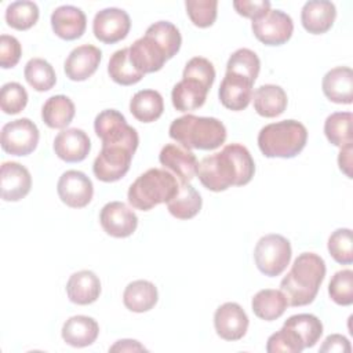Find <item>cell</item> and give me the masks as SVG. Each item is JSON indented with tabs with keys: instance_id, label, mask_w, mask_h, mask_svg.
<instances>
[{
	"instance_id": "obj_1",
	"label": "cell",
	"mask_w": 353,
	"mask_h": 353,
	"mask_svg": "<svg viewBox=\"0 0 353 353\" xmlns=\"http://www.w3.org/2000/svg\"><path fill=\"white\" fill-rule=\"evenodd\" d=\"M255 174V163L250 150L241 143L223 146L218 153L204 157L197 165L201 185L212 192H223L230 186L247 185Z\"/></svg>"
},
{
	"instance_id": "obj_2",
	"label": "cell",
	"mask_w": 353,
	"mask_h": 353,
	"mask_svg": "<svg viewBox=\"0 0 353 353\" xmlns=\"http://www.w3.org/2000/svg\"><path fill=\"white\" fill-rule=\"evenodd\" d=\"M325 262L314 252L299 254L287 276L280 283V291L290 306H305L314 301L325 277Z\"/></svg>"
},
{
	"instance_id": "obj_3",
	"label": "cell",
	"mask_w": 353,
	"mask_h": 353,
	"mask_svg": "<svg viewBox=\"0 0 353 353\" xmlns=\"http://www.w3.org/2000/svg\"><path fill=\"white\" fill-rule=\"evenodd\" d=\"M170 138L188 149L214 150L226 141V127L215 117L185 114L170 125Z\"/></svg>"
},
{
	"instance_id": "obj_4",
	"label": "cell",
	"mask_w": 353,
	"mask_h": 353,
	"mask_svg": "<svg viewBox=\"0 0 353 353\" xmlns=\"http://www.w3.org/2000/svg\"><path fill=\"white\" fill-rule=\"evenodd\" d=\"M179 190V181L165 168H150L141 174L130 186L128 203L141 211L168 203Z\"/></svg>"
},
{
	"instance_id": "obj_5",
	"label": "cell",
	"mask_w": 353,
	"mask_h": 353,
	"mask_svg": "<svg viewBox=\"0 0 353 353\" xmlns=\"http://www.w3.org/2000/svg\"><path fill=\"white\" fill-rule=\"evenodd\" d=\"M306 141L307 130L296 120L270 123L258 134V146L265 157L292 159L303 150Z\"/></svg>"
},
{
	"instance_id": "obj_6",
	"label": "cell",
	"mask_w": 353,
	"mask_h": 353,
	"mask_svg": "<svg viewBox=\"0 0 353 353\" xmlns=\"http://www.w3.org/2000/svg\"><path fill=\"white\" fill-rule=\"evenodd\" d=\"M292 250L290 241L277 233L261 237L254 250V259L258 270L269 277L281 274L291 261Z\"/></svg>"
},
{
	"instance_id": "obj_7",
	"label": "cell",
	"mask_w": 353,
	"mask_h": 353,
	"mask_svg": "<svg viewBox=\"0 0 353 353\" xmlns=\"http://www.w3.org/2000/svg\"><path fill=\"white\" fill-rule=\"evenodd\" d=\"M94 130L102 145H125L137 150L139 143L138 132L127 124L125 117L114 109H105L97 114Z\"/></svg>"
},
{
	"instance_id": "obj_8",
	"label": "cell",
	"mask_w": 353,
	"mask_h": 353,
	"mask_svg": "<svg viewBox=\"0 0 353 353\" xmlns=\"http://www.w3.org/2000/svg\"><path fill=\"white\" fill-rule=\"evenodd\" d=\"M135 149L125 145H102L95 157L92 171L97 179L102 182H116L130 170Z\"/></svg>"
},
{
	"instance_id": "obj_9",
	"label": "cell",
	"mask_w": 353,
	"mask_h": 353,
	"mask_svg": "<svg viewBox=\"0 0 353 353\" xmlns=\"http://www.w3.org/2000/svg\"><path fill=\"white\" fill-rule=\"evenodd\" d=\"M39 128L28 117L12 120L1 128V148L12 156H28L39 143Z\"/></svg>"
},
{
	"instance_id": "obj_10",
	"label": "cell",
	"mask_w": 353,
	"mask_h": 353,
	"mask_svg": "<svg viewBox=\"0 0 353 353\" xmlns=\"http://www.w3.org/2000/svg\"><path fill=\"white\" fill-rule=\"evenodd\" d=\"M254 36L266 46H281L287 43L294 32V22L281 10H269L261 18L252 21Z\"/></svg>"
},
{
	"instance_id": "obj_11",
	"label": "cell",
	"mask_w": 353,
	"mask_h": 353,
	"mask_svg": "<svg viewBox=\"0 0 353 353\" xmlns=\"http://www.w3.org/2000/svg\"><path fill=\"white\" fill-rule=\"evenodd\" d=\"M130 29V15L124 10L116 7H109L98 11L92 21L94 36L105 44H114L125 39Z\"/></svg>"
},
{
	"instance_id": "obj_12",
	"label": "cell",
	"mask_w": 353,
	"mask_h": 353,
	"mask_svg": "<svg viewBox=\"0 0 353 353\" xmlns=\"http://www.w3.org/2000/svg\"><path fill=\"white\" fill-rule=\"evenodd\" d=\"M128 51L132 65L143 74L160 70L164 63L171 59L168 51L148 33L135 40L131 47H128Z\"/></svg>"
},
{
	"instance_id": "obj_13",
	"label": "cell",
	"mask_w": 353,
	"mask_h": 353,
	"mask_svg": "<svg viewBox=\"0 0 353 353\" xmlns=\"http://www.w3.org/2000/svg\"><path fill=\"white\" fill-rule=\"evenodd\" d=\"M57 192L62 203L70 208L85 207L94 194V186L91 179L81 171L68 170L65 171L57 185Z\"/></svg>"
},
{
	"instance_id": "obj_14",
	"label": "cell",
	"mask_w": 353,
	"mask_h": 353,
	"mask_svg": "<svg viewBox=\"0 0 353 353\" xmlns=\"http://www.w3.org/2000/svg\"><path fill=\"white\" fill-rule=\"evenodd\" d=\"M99 222L109 236L124 239L137 230L138 216L123 201H110L102 207Z\"/></svg>"
},
{
	"instance_id": "obj_15",
	"label": "cell",
	"mask_w": 353,
	"mask_h": 353,
	"mask_svg": "<svg viewBox=\"0 0 353 353\" xmlns=\"http://www.w3.org/2000/svg\"><path fill=\"white\" fill-rule=\"evenodd\" d=\"M159 161L165 170L171 171L181 183H189L197 174L199 161L196 154L179 143H167L163 146Z\"/></svg>"
},
{
	"instance_id": "obj_16",
	"label": "cell",
	"mask_w": 353,
	"mask_h": 353,
	"mask_svg": "<svg viewBox=\"0 0 353 353\" xmlns=\"http://www.w3.org/2000/svg\"><path fill=\"white\" fill-rule=\"evenodd\" d=\"M214 327L225 341H239L248 330V316L236 302L221 305L214 313Z\"/></svg>"
},
{
	"instance_id": "obj_17",
	"label": "cell",
	"mask_w": 353,
	"mask_h": 353,
	"mask_svg": "<svg viewBox=\"0 0 353 353\" xmlns=\"http://www.w3.org/2000/svg\"><path fill=\"white\" fill-rule=\"evenodd\" d=\"M254 81L245 76L226 72L219 85V101L230 110H244L252 99Z\"/></svg>"
},
{
	"instance_id": "obj_18",
	"label": "cell",
	"mask_w": 353,
	"mask_h": 353,
	"mask_svg": "<svg viewBox=\"0 0 353 353\" xmlns=\"http://www.w3.org/2000/svg\"><path fill=\"white\" fill-rule=\"evenodd\" d=\"M101 59L102 52L95 46L83 44L73 48L63 65L66 77H69L72 81L87 80L97 72Z\"/></svg>"
},
{
	"instance_id": "obj_19",
	"label": "cell",
	"mask_w": 353,
	"mask_h": 353,
	"mask_svg": "<svg viewBox=\"0 0 353 353\" xmlns=\"http://www.w3.org/2000/svg\"><path fill=\"white\" fill-rule=\"evenodd\" d=\"M91 150V141L80 128H66L58 132L54 139L55 154L66 163L83 161Z\"/></svg>"
},
{
	"instance_id": "obj_20",
	"label": "cell",
	"mask_w": 353,
	"mask_h": 353,
	"mask_svg": "<svg viewBox=\"0 0 353 353\" xmlns=\"http://www.w3.org/2000/svg\"><path fill=\"white\" fill-rule=\"evenodd\" d=\"M32 188L29 170L15 161L1 164V199L4 201H19Z\"/></svg>"
},
{
	"instance_id": "obj_21",
	"label": "cell",
	"mask_w": 353,
	"mask_h": 353,
	"mask_svg": "<svg viewBox=\"0 0 353 353\" xmlns=\"http://www.w3.org/2000/svg\"><path fill=\"white\" fill-rule=\"evenodd\" d=\"M210 87L192 76H182L171 91L172 106L179 112H189L204 105Z\"/></svg>"
},
{
	"instance_id": "obj_22",
	"label": "cell",
	"mask_w": 353,
	"mask_h": 353,
	"mask_svg": "<svg viewBox=\"0 0 353 353\" xmlns=\"http://www.w3.org/2000/svg\"><path fill=\"white\" fill-rule=\"evenodd\" d=\"M336 18L334 3L327 0L306 1L301 11V22L306 32L312 34H323L331 29Z\"/></svg>"
},
{
	"instance_id": "obj_23",
	"label": "cell",
	"mask_w": 353,
	"mask_h": 353,
	"mask_svg": "<svg viewBox=\"0 0 353 353\" xmlns=\"http://www.w3.org/2000/svg\"><path fill=\"white\" fill-rule=\"evenodd\" d=\"M51 28L63 40H76L87 28L85 14L74 6H61L51 14Z\"/></svg>"
},
{
	"instance_id": "obj_24",
	"label": "cell",
	"mask_w": 353,
	"mask_h": 353,
	"mask_svg": "<svg viewBox=\"0 0 353 353\" xmlns=\"http://www.w3.org/2000/svg\"><path fill=\"white\" fill-rule=\"evenodd\" d=\"M323 92L334 103L349 105L353 101V70L347 66H336L323 77Z\"/></svg>"
},
{
	"instance_id": "obj_25",
	"label": "cell",
	"mask_w": 353,
	"mask_h": 353,
	"mask_svg": "<svg viewBox=\"0 0 353 353\" xmlns=\"http://www.w3.org/2000/svg\"><path fill=\"white\" fill-rule=\"evenodd\" d=\"M61 335L68 345L73 347H85L97 341L99 325L92 317L77 314L63 323Z\"/></svg>"
},
{
	"instance_id": "obj_26",
	"label": "cell",
	"mask_w": 353,
	"mask_h": 353,
	"mask_svg": "<svg viewBox=\"0 0 353 353\" xmlns=\"http://www.w3.org/2000/svg\"><path fill=\"white\" fill-rule=\"evenodd\" d=\"M66 294L69 301L76 305L94 303L101 295L99 277L91 270L76 272L68 280Z\"/></svg>"
},
{
	"instance_id": "obj_27",
	"label": "cell",
	"mask_w": 353,
	"mask_h": 353,
	"mask_svg": "<svg viewBox=\"0 0 353 353\" xmlns=\"http://www.w3.org/2000/svg\"><path fill=\"white\" fill-rule=\"evenodd\" d=\"M254 109L262 117H277L287 109V94L276 84H263L252 94Z\"/></svg>"
},
{
	"instance_id": "obj_28",
	"label": "cell",
	"mask_w": 353,
	"mask_h": 353,
	"mask_svg": "<svg viewBox=\"0 0 353 353\" xmlns=\"http://www.w3.org/2000/svg\"><path fill=\"white\" fill-rule=\"evenodd\" d=\"M159 299L156 285L148 280H135L130 283L123 292L124 306L135 313H143L154 307Z\"/></svg>"
},
{
	"instance_id": "obj_29",
	"label": "cell",
	"mask_w": 353,
	"mask_h": 353,
	"mask_svg": "<svg viewBox=\"0 0 353 353\" xmlns=\"http://www.w3.org/2000/svg\"><path fill=\"white\" fill-rule=\"evenodd\" d=\"M164 110V101L156 90H141L130 101L131 114L141 123L156 121Z\"/></svg>"
},
{
	"instance_id": "obj_30",
	"label": "cell",
	"mask_w": 353,
	"mask_h": 353,
	"mask_svg": "<svg viewBox=\"0 0 353 353\" xmlns=\"http://www.w3.org/2000/svg\"><path fill=\"white\" fill-rule=\"evenodd\" d=\"M288 306L285 295L279 290L265 288L258 291L251 302L252 312L265 321H273L281 317Z\"/></svg>"
},
{
	"instance_id": "obj_31",
	"label": "cell",
	"mask_w": 353,
	"mask_h": 353,
	"mask_svg": "<svg viewBox=\"0 0 353 353\" xmlns=\"http://www.w3.org/2000/svg\"><path fill=\"white\" fill-rule=\"evenodd\" d=\"M74 113V103L66 95L50 97L41 108V119L50 128L62 130L68 127L72 123Z\"/></svg>"
},
{
	"instance_id": "obj_32",
	"label": "cell",
	"mask_w": 353,
	"mask_h": 353,
	"mask_svg": "<svg viewBox=\"0 0 353 353\" xmlns=\"http://www.w3.org/2000/svg\"><path fill=\"white\" fill-rule=\"evenodd\" d=\"M203 205L200 193L190 183H181L178 193L167 203V208L176 219H190L196 216Z\"/></svg>"
},
{
	"instance_id": "obj_33",
	"label": "cell",
	"mask_w": 353,
	"mask_h": 353,
	"mask_svg": "<svg viewBox=\"0 0 353 353\" xmlns=\"http://www.w3.org/2000/svg\"><path fill=\"white\" fill-rule=\"evenodd\" d=\"M108 73L110 79L120 85L137 84L145 76L132 65L128 48H121L113 52V55L109 59Z\"/></svg>"
},
{
	"instance_id": "obj_34",
	"label": "cell",
	"mask_w": 353,
	"mask_h": 353,
	"mask_svg": "<svg viewBox=\"0 0 353 353\" xmlns=\"http://www.w3.org/2000/svg\"><path fill=\"white\" fill-rule=\"evenodd\" d=\"M352 120L350 112L331 113L324 123V134L330 143L338 148L352 145Z\"/></svg>"
},
{
	"instance_id": "obj_35",
	"label": "cell",
	"mask_w": 353,
	"mask_h": 353,
	"mask_svg": "<svg viewBox=\"0 0 353 353\" xmlns=\"http://www.w3.org/2000/svg\"><path fill=\"white\" fill-rule=\"evenodd\" d=\"M283 325L292 328L302 339L305 347H313L323 335V323L310 313H301L288 317Z\"/></svg>"
},
{
	"instance_id": "obj_36",
	"label": "cell",
	"mask_w": 353,
	"mask_h": 353,
	"mask_svg": "<svg viewBox=\"0 0 353 353\" xmlns=\"http://www.w3.org/2000/svg\"><path fill=\"white\" fill-rule=\"evenodd\" d=\"M28 84L36 91H48L57 83L55 70L50 62L43 58H32L25 65L23 70Z\"/></svg>"
},
{
	"instance_id": "obj_37",
	"label": "cell",
	"mask_w": 353,
	"mask_h": 353,
	"mask_svg": "<svg viewBox=\"0 0 353 353\" xmlns=\"http://www.w3.org/2000/svg\"><path fill=\"white\" fill-rule=\"evenodd\" d=\"M39 7L34 1L19 0L6 8V22L17 30H28L39 21Z\"/></svg>"
},
{
	"instance_id": "obj_38",
	"label": "cell",
	"mask_w": 353,
	"mask_h": 353,
	"mask_svg": "<svg viewBox=\"0 0 353 353\" xmlns=\"http://www.w3.org/2000/svg\"><path fill=\"white\" fill-rule=\"evenodd\" d=\"M261 69V61L258 55L250 48L236 50L226 63V72L241 74L255 83Z\"/></svg>"
},
{
	"instance_id": "obj_39",
	"label": "cell",
	"mask_w": 353,
	"mask_h": 353,
	"mask_svg": "<svg viewBox=\"0 0 353 353\" xmlns=\"http://www.w3.org/2000/svg\"><path fill=\"white\" fill-rule=\"evenodd\" d=\"M328 252L335 262L341 265H350L353 262V239L352 230L339 228L328 237Z\"/></svg>"
},
{
	"instance_id": "obj_40",
	"label": "cell",
	"mask_w": 353,
	"mask_h": 353,
	"mask_svg": "<svg viewBox=\"0 0 353 353\" xmlns=\"http://www.w3.org/2000/svg\"><path fill=\"white\" fill-rule=\"evenodd\" d=\"M305 349L301 336L290 327L283 325L277 332L268 338V353H301Z\"/></svg>"
},
{
	"instance_id": "obj_41",
	"label": "cell",
	"mask_w": 353,
	"mask_h": 353,
	"mask_svg": "<svg viewBox=\"0 0 353 353\" xmlns=\"http://www.w3.org/2000/svg\"><path fill=\"white\" fill-rule=\"evenodd\" d=\"M330 298L341 306L353 303V272L343 269L336 272L328 284Z\"/></svg>"
},
{
	"instance_id": "obj_42",
	"label": "cell",
	"mask_w": 353,
	"mask_h": 353,
	"mask_svg": "<svg viewBox=\"0 0 353 353\" xmlns=\"http://www.w3.org/2000/svg\"><path fill=\"white\" fill-rule=\"evenodd\" d=\"M146 33L153 36L170 54L172 58L181 48L182 44V37L178 30V28L168 22V21H159L152 23L148 29Z\"/></svg>"
},
{
	"instance_id": "obj_43",
	"label": "cell",
	"mask_w": 353,
	"mask_h": 353,
	"mask_svg": "<svg viewBox=\"0 0 353 353\" xmlns=\"http://www.w3.org/2000/svg\"><path fill=\"white\" fill-rule=\"evenodd\" d=\"M186 14L192 23L197 28H208L216 19V0H186Z\"/></svg>"
},
{
	"instance_id": "obj_44",
	"label": "cell",
	"mask_w": 353,
	"mask_h": 353,
	"mask_svg": "<svg viewBox=\"0 0 353 353\" xmlns=\"http://www.w3.org/2000/svg\"><path fill=\"white\" fill-rule=\"evenodd\" d=\"M28 103L26 90L17 81L6 83L0 91V106L6 114H17Z\"/></svg>"
},
{
	"instance_id": "obj_45",
	"label": "cell",
	"mask_w": 353,
	"mask_h": 353,
	"mask_svg": "<svg viewBox=\"0 0 353 353\" xmlns=\"http://www.w3.org/2000/svg\"><path fill=\"white\" fill-rule=\"evenodd\" d=\"M182 76L196 77L211 88L215 80V69L214 65L207 58L194 57L185 65Z\"/></svg>"
},
{
	"instance_id": "obj_46",
	"label": "cell",
	"mask_w": 353,
	"mask_h": 353,
	"mask_svg": "<svg viewBox=\"0 0 353 353\" xmlns=\"http://www.w3.org/2000/svg\"><path fill=\"white\" fill-rule=\"evenodd\" d=\"M22 55V47L17 37L10 34L0 36V66L3 69L14 68Z\"/></svg>"
},
{
	"instance_id": "obj_47",
	"label": "cell",
	"mask_w": 353,
	"mask_h": 353,
	"mask_svg": "<svg viewBox=\"0 0 353 353\" xmlns=\"http://www.w3.org/2000/svg\"><path fill=\"white\" fill-rule=\"evenodd\" d=\"M233 7L236 12L244 18H250L252 21L261 18L270 10V1H248V0H234Z\"/></svg>"
},
{
	"instance_id": "obj_48",
	"label": "cell",
	"mask_w": 353,
	"mask_h": 353,
	"mask_svg": "<svg viewBox=\"0 0 353 353\" xmlns=\"http://www.w3.org/2000/svg\"><path fill=\"white\" fill-rule=\"evenodd\" d=\"M320 352H346V353H350L352 352V346H350V342L346 336L343 335H339V334H332V335H328L323 345L320 346Z\"/></svg>"
},
{
	"instance_id": "obj_49",
	"label": "cell",
	"mask_w": 353,
	"mask_h": 353,
	"mask_svg": "<svg viewBox=\"0 0 353 353\" xmlns=\"http://www.w3.org/2000/svg\"><path fill=\"white\" fill-rule=\"evenodd\" d=\"M352 150H353V146L346 145V146L341 148L339 154H338L339 168L347 178H352Z\"/></svg>"
},
{
	"instance_id": "obj_50",
	"label": "cell",
	"mask_w": 353,
	"mask_h": 353,
	"mask_svg": "<svg viewBox=\"0 0 353 353\" xmlns=\"http://www.w3.org/2000/svg\"><path fill=\"white\" fill-rule=\"evenodd\" d=\"M141 350H146V347L135 339H120L113 346L109 347V352H141Z\"/></svg>"
}]
</instances>
